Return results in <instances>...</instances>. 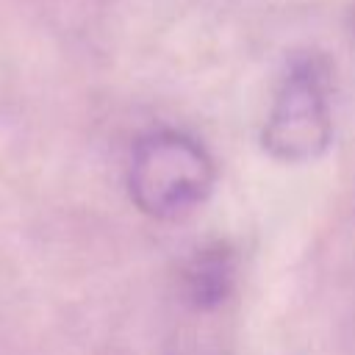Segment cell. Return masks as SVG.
Instances as JSON below:
<instances>
[{"label": "cell", "instance_id": "1", "mask_svg": "<svg viewBox=\"0 0 355 355\" xmlns=\"http://www.w3.org/2000/svg\"><path fill=\"white\" fill-rule=\"evenodd\" d=\"M216 183V166L208 150L180 130H150L128 164V194L133 205L153 219H180L200 208Z\"/></svg>", "mask_w": 355, "mask_h": 355}, {"label": "cell", "instance_id": "2", "mask_svg": "<svg viewBox=\"0 0 355 355\" xmlns=\"http://www.w3.org/2000/svg\"><path fill=\"white\" fill-rule=\"evenodd\" d=\"M333 144V114L327 100L324 69L313 61H297L269 108L261 130L266 155L283 164H308L322 158Z\"/></svg>", "mask_w": 355, "mask_h": 355}, {"label": "cell", "instance_id": "3", "mask_svg": "<svg viewBox=\"0 0 355 355\" xmlns=\"http://www.w3.org/2000/svg\"><path fill=\"white\" fill-rule=\"evenodd\" d=\"M236 269H239L236 252L225 241H214L194 250L180 277L183 300L194 311H214L225 305L236 286Z\"/></svg>", "mask_w": 355, "mask_h": 355}]
</instances>
